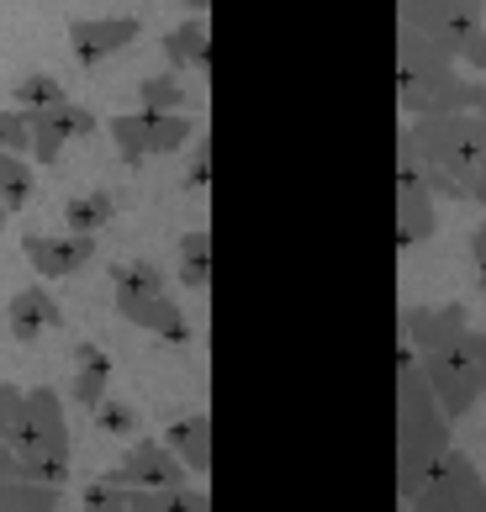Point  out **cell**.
I'll use <instances>...</instances> for the list:
<instances>
[{"label": "cell", "mask_w": 486, "mask_h": 512, "mask_svg": "<svg viewBox=\"0 0 486 512\" xmlns=\"http://www.w3.org/2000/svg\"><path fill=\"white\" fill-rule=\"evenodd\" d=\"M164 444L180 454V465L191 470V476H207L212 470V417L207 412L180 417V423H170V433H164Z\"/></svg>", "instance_id": "2e32d148"}, {"label": "cell", "mask_w": 486, "mask_h": 512, "mask_svg": "<svg viewBox=\"0 0 486 512\" xmlns=\"http://www.w3.org/2000/svg\"><path fill=\"white\" fill-rule=\"evenodd\" d=\"M418 370L428 391L439 396V407L450 423H465V417L476 412V402L486 396V365H476L471 354H465L460 344L455 349H434V354H418Z\"/></svg>", "instance_id": "9c48e42d"}, {"label": "cell", "mask_w": 486, "mask_h": 512, "mask_svg": "<svg viewBox=\"0 0 486 512\" xmlns=\"http://www.w3.org/2000/svg\"><path fill=\"white\" fill-rule=\"evenodd\" d=\"M127 507L133 512H212V497L191 486H127Z\"/></svg>", "instance_id": "d6986e66"}, {"label": "cell", "mask_w": 486, "mask_h": 512, "mask_svg": "<svg viewBox=\"0 0 486 512\" xmlns=\"http://www.w3.org/2000/svg\"><path fill=\"white\" fill-rule=\"evenodd\" d=\"M460 349L471 354L476 365H486V333H476V328H465V333H460Z\"/></svg>", "instance_id": "836d02e7"}, {"label": "cell", "mask_w": 486, "mask_h": 512, "mask_svg": "<svg viewBox=\"0 0 486 512\" xmlns=\"http://www.w3.org/2000/svg\"><path fill=\"white\" fill-rule=\"evenodd\" d=\"M0 154H27L32 159V127H27V111H0Z\"/></svg>", "instance_id": "83f0119b"}, {"label": "cell", "mask_w": 486, "mask_h": 512, "mask_svg": "<svg viewBox=\"0 0 486 512\" xmlns=\"http://www.w3.org/2000/svg\"><path fill=\"white\" fill-rule=\"evenodd\" d=\"M397 16L465 69L486 74V0H397Z\"/></svg>", "instance_id": "3957f363"}, {"label": "cell", "mask_w": 486, "mask_h": 512, "mask_svg": "<svg viewBox=\"0 0 486 512\" xmlns=\"http://www.w3.org/2000/svg\"><path fill=\"white\" fill-rule=\"evenodd\" d=\"M22 249L32 259V270L43 275V280H69V275H80L90 259H96V233H64L59 238H48V233H27L22 238Z\"/></svg>", "instance_id": "30bf717a"}, {"label": "cell", "mask_w": 486, "mask_h": 512, "mask_svg": "<svg viewBox=\"0 0 486 512\" xmlns=\"http://www.w3.org/2000/svg\"><path fill=\"white\" fill-rule=\"evenodd\" d=\"M138 106L143 111H185V85L180 74H154L138 85Z\"/></svg>", "instance_id": "484cf974"}, {"label": "cell", "mask_w": 486, "mask_h": 512, "mask_svg": "<svg viewBox=\"0 0 486 512\" xmlns=\"http://www.w3.org/2000/svg\"><path fill=\"white\" fill-rule=\"evenodd\" d=\"M407 512H486V476L476 470L471 454H460L455 444L434 460V470L423 476L418 497L407 502Z\"/></svg>", "instance_id": "ba28073f"}, {"label": "cell", "mask_w": 486, "mask_h": 512, "mask_svg": "<svg viewBox=\"0 0 486 512\" xmlns=\"http://www.w3.org/2000/svg\"><path fill=\"white\" fill-rule=\"evenodd\" d=\"M111 291L117 296H164V270L148 259H127L111 270Z\"/></svg>", "instance_id": "d4e9b609"}, {"label": "cell", "mask_w": 486, "mask_h": 512, "mask_svg": "<svg viewBox=\"0 0 486 512\" xmlns=\"http://www.w3.org/2000/svg\"><path fill=\"white\" fill-rule=\"evenodd\" d=\"M11 476H22V465H16V444L0 433V481H11Z\"/></svg>", "instance_id": "d6a6232c"}, {"label": "cell", "mask_w": 486, "mask_h": 512, "mask_svg": "<svg viewBox=\"0 0 486 512\" xmlns=\"http://www.w3.org/2000/svg\"><path fill=\"white\" fill-rule=\"evenodd\" d=\"M465 201H476V206H486V159H481V169L471 180H465Z\"/></svg>", "instance_id": "e575fe53"}, {"label": "cell", "mask_w": 486, "mask_h": 512, "mask_svg": "<svg viewBox=\"0 0 486 512\" xmlns=\"http://www.w3.org/2000/svg\"><path fill=\"white\" fill-rule=\"evenodd\" d=\"M111 391V354L101 344H74V402L96 407Z\"/></svg>", "instance_id": "ac0fdd59"}, {"label": "cell", "mask_w": 486, "mask_h": 512, "mask_svg": "<svg viewBox=\"0 0 486 512\" xmlns=\"http://www.w3.org/2000/svg\"><path fill=\"white\" fill-rule=\"evenodd\" d=\"M59 491L64 486L11 476V481H0V512H59Z\"/></svg>", "instance_id": "ffe728a7"}, {"label": "cell", "mask_w": 486, "mask_h": 512, "mask_svg": "<svg viewBox=\"0 0 486 512\" xmlns=\"http://www.w3.org/2000/svg\"><path fill=\"white\" fill-rule=\"evenodd\" d=\"M85 512H133L127 507V486H117V481H90L85 486Z\"/></svg>", "instance_id": "4dcf8cb0"}, {"label": "cell", "mask_w": 486, "mask_h": 512, "mask_svg": "<svg viewBox=\"0 0 486 512\" xmlns=\"http://www.w3.org/2000/svg\"><path fill=\"white\" fill-rule=\"evenodd\" d=\"M22 417H27V391L16 381H0V433L16 444V433H22Z\"/></svg>", "instance_id": "f1b7e54d"}, {"label": "cell", "mask_w": 486, "mask_h": 512, "mask_svg": "<svg viewBox=\"0 0 486 512\" xmlns=\"http://www.w3.org/2000/svg\"><path fill=\"white\" fill-rule=\"evenodd\" d=\"M27 127H32V164H59L69 132L59 127V117H53V106L43 111H27Z\"/></svg>", "instance_id": "cb8c5ba5"}, {"label": "cell", "mask_w": 486, "mask_h": 512, "mask_svg": "<svg viewBox=\"0 0 486 512\" xmlns=\"http://www.w3.org/2000/svg\"><path fill=\"white\" fill-rule=\"evenodd\" d=\"M111 212H117V201H111L106 191L69 196L64 201V227H69V233H101V227L111 222Z\"/></svg>", "instance_id": "603a6c76"}, {"label": "cell", "mask_w": 486, "mask_h": 512, "mask_svg": "<svg viewBox=\"0 0 486 512\" xmlns=\"http://www.w3.org/2000/svg\"><path fill=\"white\" fill-rule=\"evenodd\" d=\"M6 217H11V212H6V201H0V233H6Z\"/></svg>", "instance_id": "74e56055"}, {"label": "cell", "mask_w": 486, "mask_h": 512, "mask_svg": "<svg viewBox=\"0 0 486 512\" xmlns=\"http://www.w3.org/2000/svg\"><path fill=\"white\" fill-rule=\"evenodd\" d=\"M37 191V169L27 154H0V201H6V212H22Z\"/></svg>", "instance_id": "44dd1931"}, {"label": "cell", "mask_w": 486, "mask_h": 512, "mask_svg": "<svg viewBox=\"0 0 486 512\" xmlns=\"http://www.w3.org/2000/svg\"><path fill=\"white\" fill-rule=\"evenodd\" d=\"M180 280L191 291L212 286V233H207V227H196V233L180 238Z\"/></svg>", "instance_id": "7402d4cb"}, {"label": "cell", "mask_w": 486, "mask_h": 512, "mask_svg": "<svg viewBox=\"0 0 486 512\" xmlns=\"http://www.w3.org/2000/svg\"><path fill=\"white\" fill-rule=\"evenodd\" d=\"M117 312L133 322V328L164 338V344H185V338H191V322H185V312L170 301V291L164 296H117Z\"/></svg>", "instance_id": "9a60e30c"}, {"label": "cell", "mask_w": 486, "mask_h": 512, "mask_svg": "<svg viewBox=\"0 0 486 512\" xmlns=\"http://www.w3.org/2000/svg\"><path fill=\"white\" fill-rule=\"evenodd\" d=\"M465 328H471L465 301H444V307H407L402 312V344H413L418 354L455 349Z\"/></svg>", "instance_id": "8fae6325"}, {"label": "cell", "mask_w": 486, "mask_h": 512, "mask_svg": "<svg viewBox=\"0 0 486 512\" xmlns=\"http://www.w3.org/2000/svg\"><path fill=\"white\" fill-rule=\"evenodd\" d=\"M111 143H117L122 164H143V159H164V154H180L185 143L196 138V122L185 111H122V117L106 122Z\"/></svg>", "instance_id": "52a82bcc"}, {"label": "cell", "mask_w": 486, "mask_h": 512, "mask_svg": "<svg viewBox=\"0 0 486 512\" xmlns=\"http://www.w3.org/2000/svg\"><path fill=\"white\" fill-rule=\"evenodd\" d=\"M6 322H11L16 344H37L43 333L64 328V307H59V296H53L48 286H22L11 296V307H6Z\"/></svg>", "instance_id": "5bb4252c"}, {"label": "cell", "mask_w": 486, "mask_h": 512, "mask_svg": "<svg viewBox=\"0 0 486 512\" xmlns=\"http://www.w3.org/2000/svg\"><path fill=\"white\" fill-rule=\"evenodd\" d=\"M471 80L465 64L450 59L439 43H428L418 27H397V106L402 117H444V111H465Z\"/></svg>", "instance_id": "7a4b0ae2"}, {"label": "cell", "mask_w": 486, "mask_h": 512, "mask_svg": "<svg viewBox=\"0 0 486 512\" xmlns=\"http://www.w3.org/2000/svg\"><path fill=\"white\" fill-rule=\"evenodd\" d=\"M11 96H16V111H43V106L69 101V96H64V85L53 80V74H27V80L11 90Z\"/></svg>", "instance_id": "4316f807"}, {"label": "cell", "mask_w": 486, "mask_h": 512, "mask_svg": "<svg viewBox=\"0 0 486 512\" xmlns=\"http://www.w3.org/2000/svg\"><path fill=\"white\" fill-rule=\"evenodd\" d=\"M16 465H22L27 481H48V486L69 481V423H64L59 391L48 386L27 391V417H22V433H16Z\"/></svg>", "instance_id": "277c9868"}, {"label": "cell", "mask_w": 486, "mask_h": 512, "mask_svg": "<svg viewBox=\"0 0 486 512\" xmlns=\"http://www.w3.org/2000/svg\"><path fill=\"white\" fill-rule=\"evenodd\" d=\"M185 476H191V470L180 465V454L164 439L133 444L122 454L117 470H106V481H117V486H185Z\"/></svg>", "instance_id": "4fadbf2b"}, {"label": "cell", "mask_w": 486, "mask_h": 512, "mask_svg": "<svg viewBox=\"0 0 486 512\" xmlns=\"http://www.w3.org/2000/svg\"><path fill=\"white\" fill-rule=\"evenodd\" d=\"M164 59H170V69H191L201 74L212 64V32H207V16H191V22H180L170 37H164Z\"/></svg>", "instance_id": "e0dca14e"}, {"label": "cell", "mask_w": 486, "mask_h": 512, "mask_svg": "<svg viewBox=\"0 0 486 512\" xmlns=\"http://www.w3.org/2000/svg\"><path fill=\"white\" fill-rule=\"evenodd\" d=\"M90 412H96V428H101V433H133V428H138V412L127 407V402H117L111 391H106Z\"/></svg>", "instance_id": "f546056e"}, {"label": "cell", "mask_w": 486, "mask_h": 512, "mask_svg": "<svg viewBox=\"0 0 486 512\" xmlns=\"http://www.w3.org/2000/svg\"><path fill=\"white\" fill-rule=\"evenodd\" d=\"M207 180H212V148H207V143H196L191 175H185V185H191V191H207Z\"/></svg>", "instance_id": "1f68e13d"}, {"label": "cell", "mask_w": 486, "mask_h": 512, "mask_svg": "<svg viewBox=\"0 0 486 512\" xmlns=\"http://www.w3.org/2000/svg\"><path fill=\"white\" fill-rule=\"evenodd\" d=\"M413 143L428 169L450 180H471L486 159V117L481 111H444V117H413Z\"/></svg>", "instance_id": "5b68a950"}, {"label": "cell", "mask_w": 486, "mask_h": 512, "mask_svg": "<svg viewBox=\"0 0 486 512\" xmlns=\"http://www.w3.org/2000/svg\"><path fill=\"white\" fill-rule=\"evenodd\" d=\"M185 6H191V11L201 16V11H207V6H212V0H185Z\"/></svg>", "instance_id": "8d00e7d4"}, {"label": "cell", "mask_w": 486, "mask_h": 512, "mask_svg": "<svg viewBox=\"0 0 486 512\" xmlns=\"http://www.w3.org/2000/svg\"><path fill=\"white\" fill-rule=\"evenodd\" d=\"M138 32H143L138 16H80V22H69V48L80 59V69H96L101 59L138 43Z\"/></svg>", "instance_id": "7c38bea8"}, {"label": "cell", "mask_w": 486, "mask_h": 512, "mask_svg": "<svg viewBox=\"0 0 486 512\" xmlns=\"http://www.w3.org/2000/svg\"><path fill=\"white\" fill-rule=\"evenodd\" d=\"M423 154L413 143V127L397 132V249H418L439 233V196L423 180Z\"/></svg>", "instance_id": "8992f818"}, {"label": "cell", "mask_w": 486, "mask_h": 512, "mask_svg": "<svg viewBox=\"0 0 486 512\" xmlns=\"http://www.w3.org/2000/svg\"><path fill=\"white\" fill-rule=\"evenodd\" d=\"M471 264H476V270L486 264V222H476V227H471Z\"/></svg>", "instance_id": "d590c367"}, {"label": "cell", "mask_w": 486, "mask_h": 512, "mask_svg": "<svg viewBox=\"0 0 486 512\" xmlns=\"http://www.w3.org/2000/svg\"><path fill=\"white\" fill-rule=\"evenodd\" d=\"M450 444H455V423L444 417L439 396L428 391L418 370V349L402 344L397 354V497L402 507L418 497L423 476Z\"/></svg>", "instance_id": "6da1fadb"}, {"label": "cell", "mask_w": 486, "mask_h": 512, "mask_svg": "<svg viewBox=\"0 0 486 512\" xmlns=\"http://www.w3.org/2000/svg\"><path fill=\"white\" fill-rule=\"evenodd\" d=\"M476 286H481V291H486V264H481V270H476Z\"/></svg>", "instance_id": "f35d334b"}]
</instances>
